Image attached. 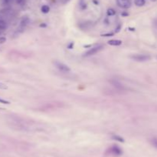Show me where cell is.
Masks as SVG:
<instances>
[{
    "mask_svg": "<svg viewBox=\"0 0 157 157\" xmlns=\"http://www.w3.org/2000/svg\"><path fill=\"white\" fill-rule=\"evenodd\" d=\"M104 49L103 46L101 45H99V46H94L93 48H91L90 49H89L86 53H85V56H90V55H93L94 54H97V52H101L102 49Z\"/></svg>",
    "mask_w": 157,
    "mask_h": 157,
    "instance_id": "obj_3",
    "label": "cell"
},
{
    "mask_svg": "<svg viewBox=\"0 0 157 157\" xmlns=\"http://www.w3.org/2000/svg\"><path fill=\"white\" fill-rule=\"evenodd\" d=\"M7 28V24L3 20V19H0V35H1Z\"/></svg>",
    "mask_w": 157,
    "mask_h": 157,
    "instance_id": "obj_9",
    "label": "cell"
},
{
    "mask_svg": "<svg viewBox=\"0 0 157 157\" xmlns=\"http://www.w3.org/2000/svg\"><path fill=\"white\" fill-rule=\"evenodd\" d=\"M0 103H3V104H9V102L5 100H3L0 98Z\"/></svg>",
    "mask_w": 157,
    "mask_h": 157,
    "instance_id": "obj_18",
    "label": "cell"
},
{
    "mask_svg": "<svg viewBox=\"0 0 157 157\" xmlns=\"http://www.w3.org/2000/svg\"><path fill=\"white\" fill-rule=\"evenodd\" d=\"M134 3L136 6L142 7L146 4V0H134Z\"/></svg>",
    "mask_w": 157,
    "mask_h": 157,
    "instance_id": "obj_10",
    "label": "cell"
},
{
    "mask_svg": "<svg viewBox=\"0 0 157 157\" xmlns=\"http://www.w3.org/2000/svg\"><path fill=\"white\" fill-rule=\"evenodd\" d=\"M110 83H111V85H112L113 87H115L116 89H118V90H122V91H123V90L126 89V88L124 87V86H123V84H121L119 81H117V80H113L110 81Z\"/></svg>",
    "mask_w": 157,
    "mask_h": 157,
    "instance_id": "obj_5",
    "label": "cell"
},
{
    "mask_svg": "<svg viewBox=\"0 0 157 157\" xmlns=\"http://www.w3.org/2000/svg\"><path fill=\"white\" fill-rule=\"evenodd\" d=\"M15 1L18 5H23L25 3V0H15Z\"/></svg>",
    "mask_w": 157,
    "mask_h": 157,
    "instance_id": "obj_17",
    "label": "cell"
},
{
    "mask_svg": "<svg viewBox=\"0 0 157 157\" xmlns=\"http://www.w3.org/2000/svg\"><path fill=\"white\" fill-rule=\"evenodd\" d=\"M93 3H94L95 4H97V5L98 4V2L97 1V0H93Z\"/></svg>",
    "mask_w": 157,
    "mask_h": 157,
    "instance_id": "obj_20",
    "label": "cell"
},
{
    "mask_svg": "<svg viewBox=\"0 0 157 157\" xmlns=\"http://www.w3.org/2000/svg\"><path fill=\"white\" fill-rule=\"evenodd\" d=\"M11 2V0H4V3L5 4H9Z\"/></svg>",
    "mask_w": 157,
    "mask_h": 157,
    "instance_id": "obj_19",
    "label": "cell"
},
{
    "mask_svg": "<svg viewBox=\"0 0 157 157\" xmlns=\"http://www.w3.org/2000/svg\"><path fill=\"white\" fill-rule=\"evenodd\" d=\"M29 23V19L27 17H24L22 20H21V23H20V29H24L28 24Z\"/></svg>",
    "mask_w": 157,
    "mask_h": 157,
    "instance_id": "obj_8",
    "label": "cell"
},
{
    "mask_svg": "<svg viewBox=\"0 0 157 157\" xmlns=\"http://www.w3.org/2000/svg\"><path fill=\"white\" fill-rule=\"evenodd\" d=\"M110 150L111 153L113 154V155H120L123 153L122 149L118 146H113L110 148Z\"/></svg>",
    "mask_w": 157,
    "mask_h": 157,
    "instance_id": "obj_6",
    "label": "cell"
},
{
    "mask_svg": "<svg viewBox=\"0 0 157 157\" xmlns=\"http://www.w3.org/2000/svg\"><path fill=\"white\" fill-rule=\"evenodd\" d=\"M116 4L122 9H129L132 5L130 0H116Z\"/></svg>",
    "mask_w": 157,
    "mask_h": 157,
    "instance_id": "obj_4",
    "label": "cell"
},
{
    "mask_svg": "<svg viewBox=\"0 0 157 157\" xmlns=\"http://www.w3.org/2000/svg\"><path fill=\"white\" fill-rule=\"evenodd\" d=\"M107 15H109V16H112V15H114L116 14V11H115L113 9L110 8V9H107Z\"/></svg>",
    "mask_w": 157,
    "mask_h": 157,
    "instance_id": "obj_14",
    "label": "cell"
},
{
    "mask_svg": "<svg viewBox=\"0 0 157 157\" xmlns=\"http://www.w3.org/2000/svg\"><path fill=\"white\" fill-rule=\"evenodd\" d=\"M8 89V86L6 84L0 83V89Z\"/></svg>",
    "mask_w": 157,
    "mask_h": 157,
    "instance_id": "obj_15",
    "label": "cell"
},
{
    "mask_svg": "<svg viewBox=\"0 0 157 157\" xmlns=\"http://www.w3.org/2000/svg\"><path fill=\"white\" fill-rule=\"evenodd\" d=\"M41 10H42V12L43 13L46 14V13H48V12H49V11H50V7H49L48 6H47V5H44V6H42Z\"/></svg>",
    "mask_w": 157,
    "mask_h": 157,
    "instance_id": "obj_11",
    "label": "cell"
},
{
    "mask_svg": "<svg viewBox=\"0 0 157 157\" xmlns=\"http://www.w3.org/2000/svg\"><path fill=\"white\" fill-rule=\"evenodd\" d=\"M151 1H152V2H155L156 0H151Z\"/></svg>",
    "mask_w": 157,
    "mask_h": 157,
    "instance_id": "obj_21",
    "label": "cell"
},
{
    "mask_svg": "<svg viewBox=\"0 0 157 157\" xmlns=\"http://www.w3.org/2000/svg\"><path fill=\"white\" fill-rule=\"evenodd\" d=\"M108 44L113 46H119L122 44V41L120 39H111L108 41Z\"/></svg>",
    "mask_w": 157,
    "mask_h": 157,
    "instance_id": "obj_7",
    "label": "cell"
},
{
    "mask_svg": "<svg viewBox=\"0 0 157 157\" xmlns=\"http://www.w3.org/2000/svg\"><path fill=\"white\" fill-rule=\"evenodd\" d=\"M54 66L58 70L62 72H69L71 71L69 66H68L66 64L61 63V62H58V61L54 62Z\"/></svg>",
    "mask_w": 157,
    "mask_h": 157,
    "instance_id": "obj_2",
    "label": "cell"
},
{
    "mask_svg": "<svg viewBox=\"0 0 157 157\" xmlns=\"http://www.w3.org/2000/svg\"><path fill=\"white\" fill-rule=\"evenodd\" d=\"M133 60L136 62H146L150 60V56L145 54H135L130 56Z\"/></svg>",
    "mask_w": 157,
    "mask_h": 157,
    "instance_id": "obj_1",
    "label": "cell"
},
{
    "mask_svg": "<svg viewBox=\"0 0 157 157\" xmlns=\"http://www.w3.org/2000/svg\"><path fill=\"white\" fill-rule=\"evenodd\" d=\"M112 138H113V140H116V141L120 142V143H124V140L122 138V137H120V136H119V135H113V136H112Z\"/></svg>",
    "mask_w": 157,
    "mask_h": 157,
    "instance_id": "obj_12",
    "label": "cell"
},
{
    "mask_svg": "<svg viewBox=\"0 0 157 157\" xmlns=\"http://www.w3.org/2000/svg\"><path fill=\"white\" fill-rule=\"evenodd\" d=\"M6 41V38L3 36H1L0 37V44H2V43H4Z\"/></svg>",
    "mask_w": 157,
    "mask_h": 157,
    "instance_id": "obj_16",
    "label": "cell"
},
{
    "mask_svg": "<svg viewBox=\"0 0 157 157\" xmlns=\"http://www.w3.org/2000/svg\"><path fill=\"white\" fill-rule=\"evenodd\" d=\"M150 143H151L152 146L157 149V138H155V137H154V138H152L150 140Z\"/></svg>",
    "mask_w": 157,
    "mask_h": 157,
    "instance_id": "obj_13",
    "label": "cell"
}]
</instances>
